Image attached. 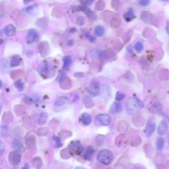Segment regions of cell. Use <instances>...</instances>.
Masks as SVG:
<instances>
[{
  "label": "cell",
  "mask_w": 169,
  "mask_h": 169,
  "mask_svg": "<svg viewBox=\"0 0 169 169\" xmlns=\"http://www.w3.org/2000/svg\"><path fill=\"white\" fill-rule=\"evenodd\" d=\"M93 155V149H92V148H89L86 150V151L84 152L83 157L87 159V160H90V159H91Z\"/></svg>",
  "instance_id": "5bb4252c"
},
{
  "label": "cell",
  "mask_w": 169,
  "mask_h": 169,
  "mask_svg": "<svg viewBox=\"0 0 169 169\" xmlns=\"http://www.w3.org/2000/svg\"><path fill=\"white\" fill-rule=\"evenodd\" d=\"M76 169H85V168H83V167H77V168H76Z\"/></svg>",
  "instance_id": "f546056e"
},
{
  "label": "cell",
  "mask_w": 169,
  "mask_h": 169,
  "mask_svg": "<svg viewBox=\"0 0 169 169\" xmlns=\"http://www.w3.org/2000/svg\"><path fill=\"white\" fill-rule=\"evenodd\" d=\"M21 62V58L19 56H14L13 58H12L11 62V67H15L17 66V65H19Z\"/></svg>",
  "instance_id": "9a60e30c"
},
{
  "label": "cell",
  "mask_w": 169,
  "mask_h": 169,
  "mask_svg": "<svg viewBox=\"0 0 169 169\" xmlns=\"http://www.w3.org/2000/svg\"><path fill=\"white\" fill-rule=\"evenodd\" d=\"M97 159L101 163L106 165H110L112 161V159H113V154H112V153L110 151H109L108 149H103L97 155Z\"/></svg>",
  "instance_id": "7a4b0ae2"
},
{
  "label": "cell",
  "mask_w": 169,
  "mask_h": 169,
  "mask_svg": "<svg viewBox=\"0 0 169 169\" xmlns=\"http://www.w3.org/2000/svg\"><path fill=\"white\" fill-rule=\"evenodd\" d=\"M135 49L137 52H142L143 50V45L142 43L137 42L135 45Z\"/></svg>",
  "instance_id": "7402d4cb"
},
{
  "label": "cell",
  "mask_w": 169,
  "mask_h": 169,
  "mask_svg": "<svg viewBox=\"0 0 169 169\" xmlns=\"http://www.w3.org/2000/svg\"><path fill=\"white\" fill-rule=\"evenodd\" d=\"M47 120V115L45 113H42L40 114V116L39 118V124L40 125H44Z\"/></svg>",
  "instance_id": "ffe728a7"
},
{
  "label": "cell",
  "mask_w": 169,
  "mask_h": 169,
  "mask_svg": "<svg viewBox=\"0 0 169 169\" xmlns=\"http://www.w3.org/2000/svg\"><path fill=\"white\" fill-rule=\"evenodd\" d=\"M124 17L126 21H132L134 19V14L132 9H130L129 11L126 12V13L124 14Z\"/></svg>",
  "instance_id": "4fadbf2b"
},
{
  "label": "cell",
  "mask_w": 169,
  "mask_h": 169,
  "mask_svg": "<svg viewBox=\"0 0 169 169\" xmlns=\"http://www.w3.org/2000/svg\"><path fill=\"white\" fill-rule=\"evenodd\" d=\"M162 1H169V0H162Z\"/></svg>",
  "instance_id": "1f68e13d"
},
{
  "label": "cell",
  "mask_w": 169,
  "mask_h": 169,
  "mask_svg": "<svg viewBox=\"0 0 169 169\" xmlns=\"http://www.w3.org/2000/svg\"><path fill=\"white\" fill-rule=\"evenodd\" d=\"M4 30L6 36H10L13 35V34L15 33V30H16V29H15V28L13 25H12V24H9V25L4 28Z\"/></svg>",
  "instance_id": "9c48e42d"
},
{
  "label": "cell",
  "mask_w": 169,
  "mask_h": 169,
  "mask_svg": "<svg viewBox=\"0 0 169 169\" xmlns=\"http://www.w3.org/2000/svg\"><path fill=\"white\" fill-rule=\"evenodd\" d=\"M81 122L82 123L85 125V126H88V125L90 124L92 122V118L91 116L87 113H84L81 115Z\"/></svg>",
  "instance_id": "30bf717a"
},
{
  "label": "cell",
  "mask_w": 169,
  "mask_h": 169,
  "mask_svg": "<svg viewBox=\"0 0 169 169\" xmlns=\"http://www.w3.org/2000/svg\"><path fill=\"white\" fill-rule=\"evenodd\" d=\"M168 142L169 143V133L168 134Z\"/></svg>",
  "instance_id": "4dcf8cb0"
},
{
  "label": "cell",
  "mask_w": 169,
  "mask_h": 169,
  "mask_svg": "<svg viewBox=\"0 0 169 169\" xmlns=\"http://www.w3.org/2000/svg\"><path fill=\"white\" fill-rule=\"evenodd\" d=\"M150 2H151V0H139V4L142 6H147L148 5Z\"/></svg>",
  "instance_id": "cb8c5ba5"
},
{
  "label": "cell",
  "mask_w": 169,
  "mask_h": 169,
  "mask_svg": "<svg viewBox=\"0 0 169 169\" xmlns=\"http://www.w3.org/2000/svg\"><path fill=\"white\" fill-rule=\"evenodd\" d=\"M53 139L55 141L56 146L57 147V148H60V147L62 146V142H61V139H60V138H59L58 137L54 136V137H53Z\"/></svg>",
  "instance_id": "603a6c76"
},
{
  "label": "cell",
  "mask_w": 169,
  "mask_h": 169,
  "mask_svg": "<svg viewBox=\"0 0 169 169\" xmlns=\"http://www.w3.org/2000/svg\"><path fill=\"white\" fill-rule=\"evenodd\" d=\"M68 99L67 97H65V96H61V97H59L56 100L54 103V106H56V107H59V106L65 105Z\"/></svg>",
  "instance_id": "7c38bea8"
},
{
  "label": "cell",
  "mask_w": 169,
  "mask_h": 169,
  "mask_svg": "<svg viewBox=\"0 0 169 169\" xmlns=\"http://www.w3.org/2000/svg\"><path fill=\"white\" fill-rule=\"evenodd\" d=\"M68 148L70 149V151L72 153L76 155H80L83 150V146L78 142H71V143L68 146Z\"/></svg>",
  "instance_id": "3957f363"
},
{
  "label": "cell",
  "mask_w": 169,
  "mask_h": 169,
  "mask_svg": "<svg viewBox=\"0 0 169 169\" xmlns=\"http://www.w3.org/2000/svg\"><path fill=\"white\" fill-rule=\"evenodd\" d=\"M143 107V103L137 98H131L127 102L126 112L128 114H134Z\"/></svg>",
  "instance_id": "6da1fadb"
},
{
  "label": "cell",
  "mask_w": 169,
  "mask_h": 169,
  "mask_svg": "<svg viewBox=\"0 0 169 169\" xmlns=\"http://www.w3.org/2000/svg\"><path fill=\"white\" fill-rule=\"evenodd\" d=\"M71 64V59L70 56H65L64 58V68L68 67Z\"/></svg>",
  "instance_id": "ac0fdd59"
},
{
  "label": "cell",
  "mask_w": 169,
  "mask_h": 169,
  "mask_svg": "<svg viewBox=\"0 0 169 169\" xmlns=\"http://www.w3.org/2000/svg\"><path fill=\"white\" fill-rule=\"evenodd\" d=\"M168 130V124L166 120H162L161 124H159L158 127V133L160 135H165L167 133Z\"/></svg>",
  "instance_id": "ba28073f"
},
{
  "label": "cell",
  "mask_w": 169,
  "mask_h": 169,
  "mask_svg": "<svg viewBox=\"0 0 169 169\" xmlns=\"http://www.w3.org/2000/svg\"><path fill=\"white\" fill-rule=\"evenodd\" d=\"M32 1V0H24V2H27H27H30V1Z\"/></svg>",
  "instance_id": "f1b7e54d"
},
{
  "label": "cell",
  "mask_w": 169,
  "mask_h": 169,
  "mask_svg": "<svg viewBox=\"0 0 169 169\" xmlns=\"http://www.w3.org/2000/svg\"><path fill=\"white\" fill-rule=\"evenodd\" d=\"M95 34L97 36H102L105 34L104 28L101 26L96 27L95 29Z\"/></svg>",
  "instance_id": "2e32d148"
},
{
  "label": "cell",
  "mask_w": 169,
  "mask_h": 169,
  "mask_svg": "<svg viewBox=\"0 0 169 169\" xmlns=\"http://www.w3.org/2000/svg\"><path fill=\"white\" fill-rule=\"evenodd\" d=\"M39 38V34L35 30H30L28 33V35L27 36V41L29 43H33L35 42L36 40Z\"/></svg>",
  "instance_id": "52a82bcc"
},
{
  "label": "cell",
  "mask_w": 169,
  "mask_h": 169,
  "mask_svg": "<svg viewBox=\"0 0 169 169\" xmlns=\"http://www.w3.org/2000/svg\"><path fill=\"white\" fill-rule=\"evenodd\" d=\"M156 148H157V149L159 150L162 149L165 146V140L162 138H161V137H160V138H158L157 140H156Z\"/></svg>",
  "instance_id": "e0dca14e"
},
{
  "label": "cell",
  "mask_w": 169,
  "mask_h": 169,
  "mask_svg": "<svg viewBox=\"0 0 169 169\" xmlns=\"http://www.w3.org/2000/svg\"><path fill=\"white\" fill-rule=\"evenodd\" d=\"M4 144L1 142V154H3V153H4Z\"/></svg>",
  "instance_id": "d4e9b609"
},
{
  "label": "cell",
  "mask_w": 169,
  "mask_h": 169,
  "mask_svg": "<svg viewBox=\"0 0 169 169\" xmlns=\"http://www.w3.org/2000/svg\"><path fill=\"white\" fill-rule=\"evenodd\" d=\"M96 120H97L100 124H102V126H108L111 122V117L110 115L107 114H99L96 116Z\"/></svg>",
  "instance_id": "277c9868"
},
{
  "label": "cell",
  "mask_w": 169,
  "mask_h": 169,
  "mask_svg": "<svg viewBox=\"0 0 169 169\" xmlns=\"http://www.w3.org/2000/svg\"><path fill=\"white\" fill-rule=\"evenodd\" d=\"M89 92L93 96H96L99 93V84L97 82H93L89 87Z\"/></svg>",
  "instance_id": "8992f818"
},
{
  "label": "cell",
  "mask_w": 169,
  "mask_h": 169,
  "mask_svg": "<svg viewBox=\"0 0 169 169\" xmlns=\"http://www.w3.org/2000/svg\"><path fill=\"white\" fill-rule=\"evenodd\" d=\"M125 96H126V95H125L124 93L122 92H118L116 95V100L118 101H120L125 98Z\"/></svg>",
  "instance_id": "44dd1931"
},
{
  "label": "cell",
  "mask_w": 169,
  "mask_h": 169,
  "mask_svg": "<svg viewBox=\"0 0 169 169\" xmlns=\"http://www.w3.org/2000/svg\"><path fill=\"white\" fill-rule=\"evenodd\" d=\"M94 1H95V0H87V4H91Z\"/></svg>",
  "instance_id": "83f0119b"
},
{
  "label": "cell",
  "mask_w": 169,
  "mask_h": 169,
  "mask_svg": "<svg viewBox=\"0 0 169 169\" xmlns=\"http://www.w3.org/2000/svg\"><path fill=\"white\" fill-rule=\"evenodd\" d=\"M155 127H156V124L155 121L152 120V119H150V120L148 121L146 127V133L148 134V136H150L153 132H154L155 130Z\"/></svg>",
  "instance_id": "5b68a950"
},
{
  "label": "cell",
  "mask_w": 169,
  "mask_h": 169,
  "mask_svg": "<svg viewBox=\"0 0 169 169\" xmlns=\"http://www.w3.org/2000/svg\"><path fill=\"white\" fill-rule=\"evenodd\" d=\"M122 110V106L118 102H114L110 108V112L112 114H118Z\"/></svg>",
  "instance_id": "8fae6325"
},
{
  "label": "cell",
  "mask_w": 169,
  "mask_h": 169,
  "mask_svg": "<svg viewBox=\"0 0 169 169\" xmlns=\"http://www.w3.org/2000/svg\"><path fill=\"white\" fill-rule=\"evenodd\" d=\"M15 86L16 87V88L19 90V91H22V90H23V89H24L23 83V82H22V81H21V80L17 81L15 83Z\"/></svg>",
  "instance_id": "d6986e66"
},
{
  "label": "cell",
  "mask_w": 169,
  "mask_h": 169,
  "mask_svg": "<svg viewBox=\"0 0 169 169\" xmlns=\"http://www.w3.org/2000/svg\"><path fill=\"white\" fill-rule=\"evenodd\" d=\"M167 31L169 34V21L167 22Z\"/></svg>",
  "instance_id": "4316f807"
},
{
  "label": "cell",
  "mask_w": 169,
  "mask_h": 169,
  "mask_svg": "<svg viewBox=\"0 0 169 169\" xmlns=\"http://www.w3.org/2000/svg\"><path fill=\"white\" fill-rule=\"evenodd\" d=\"M21 169H29V166L27 164H25L23 166V167Z\"/></svg>",
  "instance_id": "484cf974"
}]
</instances>
